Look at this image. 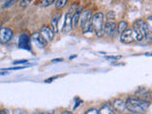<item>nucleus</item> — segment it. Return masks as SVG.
Listing matches in <instances>:
<instances>
[{"mask_svg": "<svg viewBox=\"0 0 152 114\" xmlns=\"http://www.w3.org/2000/svg\"><path fill=\"white\" fill-rule=\"evenodd\" d=\"M133 35H134V39L137 41H142L144 38L150 39L151 36V31L150 27L145 21L139 19L134 24H133Z\"/></svg>", "mask_w": 152, "mask_h": 114, "instance_id": "nucleus-1", "label": "nucleus"}, {"mask_svg": "<svg viewBox=\"0 0 152 114\" xmlns=\"http://www.w3.org/2000/svg\"><path fill=\"white\" fill-rule=\"evenodd\" d=\"M150 103L148 101H145L142 99H128L126 103V108L129 110L131 113L139 114L144 113L149 107Z\"/></svg>", "mask_w": 152, "mask_h": 114, "instance_id": "nucleus-2", "label": "nucleus"}, {"mask_svg": "<svg viewBox=\"0 0 152 114\" xmlns=\"http://www.w3.org/2000/svg\"><path fill=\"white\" fill-rule=\"evenodd\" d=\"M92 28L98 37L103 35V28H104V14L102 12H96L92 15L91 18Z\"/></svg>", "mask_w": 152, "mask_h": 114, "instance_id": "nucleus-3", "label": "nucleus"}, {"mask_svg": "<svg viewBox=\"0 0 152 114\" xmlns=\"http://www.w3.org/2000/svg\"><path fill=\"white\" fill-rule=\"evenodd\" d=\"M91 18L92 13L90 10H86L80 14L79 21L83 32H88L90 31V28H91Z\"/></svg>", "mask_w": 152, "mask_h": 114, "instance_id": "nucleus-4", "label": "nucleus"}, {"mask_svg": "<svg viewBox=\"0 0 152 114\" xmlns=\"http://www.w3.org/2000/svg\"><path fill=\"white\" fill-rule=\"evenodd\" d=\"M31 41L35 45V47L38 48V49H44V48L48 45L47 39L39 32L33 33V34L31 36Z\"/></svg>", "mask_w": 152, "mask_h": 114, "instance_id": "nucleus-5", "label": "nucleus"}, {"mask_svg": "<svg viewBox=\"0 0 152 114\" xmlns=\"http://www.w3.org/2000/svg\"><path fill=\"white\" fill-rule=\"evenodd\" d=\"M12 31L10 28H0V43L1 44H6L12 37Z\"/></svg>", "mask_w": 152, "mask_h": 114, "instance_id": "nucleus-6", "label": "nucleus"}, {"mask_svg": "<svg viewBox=\"0 0 152 114\" xmlns=\"http://www.w3.org/2000/svg\"><path fill=\"white\" fill-rule=\"evenodd\" d=\"M116 31V24L114 22H107L106 25H104L103 28V34H104L107 37H112L115 34Z\"/></svg>", "mask_w": 152, "mask_h": 114, "instance_id": "nucleus-7", "label": "nucleus"}, {"mask_svg": "<svg viewBox=\"0 0 152 114\" xmlns=\"http://www.w3.org/2000/svg\"><path fill=\"white\" fill-rule=\"evenodd\" d=\"M18 47L20 48V49L27 50L30 51L31 50V37L27 34H22L19 37Z\"/></svg>", "mask_w": 152, "mask_h": 114, "instance_id": "nucleus-8", "label": "nucleus"}, {"mask_svg": "<svg viewBox=\"0 0 152 114\" xmlns=\"http://www.w3.org/2000/svg\"><path fill=\"white\" fill-rule=\"evenodd\" d=\"M71 28H72V13H71V11H69L66 14L65 23H64L63 28H62V32L69 33L71 31Z\"/></svg>", "mask_w": 152, "mask_h": 114, "instance_id": "nucleus-9", "label": "nucleus"}, {"mask_svg": "<svg viewBox=\"0 0 152 114\" xmlns=\"http://www.w3.org/2000/svg\"><path fill=\"white\" fill-rule=\"evenodd\" d=\"M134 35H133L132 30H126L125 32L122 33L121 35V42L125 43V44H128V43H132L134 41Z\"/></svg>", "mask_w": 152, "mask_h": 114, "instance_id": "nucleus-10", "label": "nucleus"}, {"mask_svg": "<svg viewBox=\"0 0 152 114\" xmlns=\"http://www.w3.org/2000/svg\"><path fill=\"white\" fill-rule=\"evenodd\" d=\"M41 34L44 36L47 41H52L54 37V32L52 31V30L48 26H43L41 28Z\"/></svg>", "mask_w": 152, "mask_h": 114, "instance_id": "nucleus-11", "label": "nucleus"}, {"mask_svg": "<svg viewBox=\"0 0 152 114\" xmlns=\"http://www.w3.org/2000/svg\"><path fill=\"white\" fill-rule=\"evenodd\" d=\"M113 107L118 111H124L126 109V103L121 99H116L115 101L113 102Z\"/></svg>", "mask_w": 152, "mask_h": 114, "instance_id": "nucleus-12", "label": "nucleus"}, {"mask_svg": "<svg viewBox=\"0 0 152 114\" xmlns=\"http://www.w3.org/2000/svg\"><path fill=\"white\" fill-rule=\"evenodd\" d=\"M80 14H81V9L76 10L75 13L73 14L72 16V28H76L78 25L79 19H80Z\"/></svg>", "mask_w": 152, "mask_h": 114, "instance_id": "nucleus-13", "label": "nucleus"}, {"mask_svg": "<svg viewBox=\"0 0 152 114\" xmlns=\"http://www.w3.org/2000/svg\"><path fill=\"white\" fill-rule=\"evenodd\" d=\"M116 28L119 33H122L125 32L127 30V23L126 21H121L120 23L118 24V26H116Z\"/></svg>", "mask_w": 152, "mask_h": 114, "instance_id": "nucleus-14", "label": "nucleus"}, {"mask_svg": "<svg viewBox=\"0 0 152 114\" xmlns=\"http://www.w3.org/2000/svg\"><path fill=\"white\" fill-rule=\"evenodd\" d=\"M58 17H54L51 20V30L53 32H57L58 31Z\"/></svg>", "mask_w": 152, "mask_h": 114, "instance_id": "nucleus-15", "label": "nucleus"}, {"mask_svg": "<svg viewBox=\"0 0 152 114\" xmlns=\"http://www.w3.org/2000/svg\"><path fill=\"white\" fill-rule=\"evenodd\" d=\"M112 110L110 109V107H109L108 106H104L100 110L98 111V114H112Z\"/></svg>", "mask_w": 152, "mask_h": 114, "instance_id": "nucleus-16", "label": "nucleus"}, {"mask_svg": "<svg viewBox=\"0 0 152 114\" xmlns=\"http://www.w3.org/2000/svg\"><path fill=\"white\" fill-rule=\"evenodd\" d=\"M66 0H57V1H54L55 3V8L56 9H61V8H63L65 5L66 4Z\"/></svg>", "mask_w": 152, "mask_h": 114, "instance_id": "nucleus-17", "label": "nucleus"}, {"mask_svg": "<svg viewBox=\"0 0 152 114\" xmlns=\"http://www.w3.org/2000/svg\"><path fill=\"white\" fill-rule=\"evenodd\" d=\"M85 114H98V110L95 108H91V109H88Z\"/></svg>", "mask_w": 152, "mask_h": 114, "instance_id": "nucleus-18", "label": "nucleus"}, {"mask_svg": "<svg viewBox=\"0 0 152 114\" xmlns=\"http://www.w3.org/2000/svg\"><path fill=\"white\" fill-rule=\"evenodd\" d=\"M120 58H121V56H107V57H106V59H107V60H118Z\"/></svg>", "mask_w": 152, "mask_h": 114, "instance_id": "nucleus-19", "label": "nucleus"}, {"mask_svg": "<svg viewBox=\"0 0 152 114\" xmlns=\"http://www.w3.org/2000/svg\"><path fill=\"white\" fill-rule=\"evenodd\" d=\"M27 60H18V61H14L13 62V65H18V64H25L27 63Z\"/></svg>", "mask_w": 152, "mask_h": 114, "instance_id": "nucleus-20", "label": "nucleus"}, {"mask_svg": "<svg viewBox=\"0 0 152 114\" xmlns=\"http://www.w3.org/2000/svg\"><path fill=\"white\" fill-rule=\"evenodd\" d=\"M107 17L109 18V19H114L115 18V14H114V12H108V14H107Z\"/></svg>", "mask_w": 152, "mask_h": 114, "instance_id": "nucleus-21", "label": "nucleus"}, {"mask_svg": "<svg viewBox=\"0 0 152 114\" xmlns=\"http://www.w3.org/2000/svg\"><path fill=\"white\" fill-rule=\"evenodd\" d=\"M24 68H25V66H15V68H10V69H7L8 70H14V69L18 70V69H22Z\"/></svg>", "mask_w": 152, "mask_h": 114, "instance_id": "nucleus-22", "label": "nucleus"}, {"mask_svg": "<svg viewBox=\"0 0 152 114\" xmlns=\"http://www.w3.org/2000/svg\"><path fill=\"white\" fill-rule=\"evenodd\" d=\"M12 3H14V1H9V2H6L5 3V5H4V8H6V7H9V6H11V5L12 4Z\"/></svg>", "mask_w": 152, "mask_h": 114, "instance_id": "nucleus-23", "label": "nucleus"}, {"mask_svg": "<svg viewBox=\"0 0 152 114\" xmlns=\"http://www.w3.org/2000/svg\"><path fill=\"white\" fill-rule=\"evenodd\" d=\"M19 3H20V6H21V7H23V6L25 7V6H27V5H28V1H20Z\"/></svg>", "mask_w": 152, "mask_h": 114, "instance_id": "nucleus-24", "label": "nucleus"}, {"mask_svg": "<svg viewBox=\"0 0 152 114\" xmlns=\"http://www.w3.org/2000/svg\"><path fill=\"white\" fill-rule=\"evenodd\" d=\"M43 3H45L44 5H46V6H49V5L52 4V3H54V1H52V0H50V1H44Z\"/></svg>", "mask_w": 152, "mask_h": 114, "instance_id": "nucleus-25", "label": "nucleus"}, {"mask_svg": "<svg viewBox=\"0 0 152 114\" xmlns=\"http://www.w3.org/2000/svg\"><path fill=\"white\" fill-rule=\"evenodd\" d=\"M0 114H9V110H7V109H3V110H0Z\"/></svg>", "mask_w": 152, "mask_h": 114, "instance_id": "nucleus-26", "label": "nucleus"}, {"mask_svg": "<svg viewBox=\"0 0 152 114\" xmlns=\"http://www.w3.org/2000/svg\"><path fill=\"white\" fill-rule=\"evenodd\" d=\"M63 61V59L62 58H59V59H54V60H52V62H53V63H58V62H62Z\"/></svg>", "mask_w": 152, "mask_h": 114, "instance_id": "nucleus-27", "label": "nucleus"}, {"mask_svg": "<svg viewBox=\"0 0 152 114\" xmlns=\"http://www.w3.org/2000/svg\"><path fill=\"white\" fill-rule=\"evenodd\" d=\"M7 74H9V72H6V71H1L0 72V75H7Z\"/></svg>", "mask_w": 152, "mask_h": 114, "instance_id": "nucleus-28", "label": "nucleus"}, {"mask_svg": "<svg viewBox=\"0 0 152 114\" xmlns=\"http://www.w3.org/2000/svg\"><path fill=\"white\" fill-rule=\"evenodd\" d=\"M61 114H72L70 111H64V112H62Z\"/></svg>", "mask_w": 152, "mask_h": 114, "instance_id": "nucleus-29", "label": "nucleus"}, {"mask_svg": "<svg viewBox=\"0 0 152 114\" xmlns=\"http://www.w3.org/2000/svg\"><path fill=\"white\" fill-rule=\"evenodd\" d=\"M40 114H50V113H48V112H47V113H40Z\"/></svg>", "mask_w": 152, "mask_h": 114, "instance_id": "nucleus-30", "label": "nucleus"}, {"mask_svg": "<svg viewBox=\"0 0 152 114\" xmlns=\"http://www.w3.org/2000/svg\"><path fill=\"white\" fill-rule=\"evenodd\" d=\"M34 114H40V113H34Z\"/></svg>", "mask_w": 152, "mask_h": 114, "instance_id": "nucleus-31", "label": "nucleus"}, {"mask_svg": "<svg viewBox=\"0 0 152 114\" xmlns=\"http://www.w3.org/2000/svg\"><path fill=\"white\" fill-rule=\"evenodd\" d=\"M130 114H135V113H130Z\"/></svg>", "mask_w": 152, "mask_h": 114, "instance_id": "nucleus-32", "label": "nucleus"}, {"mask_svg": "<svg viewBox=\"0 0 152 114\" xmlns=\"http://www.w3.org/2000/svg\"><path fill=\"white\" fill-rule=\"evenodd\" d=\"M112 114H115V113H112Z\"/></svg>", "mask_w": 152, "mask_h": 114, "instance_id": "nucleus-33", "label": "nucleus"}]
</instances>
